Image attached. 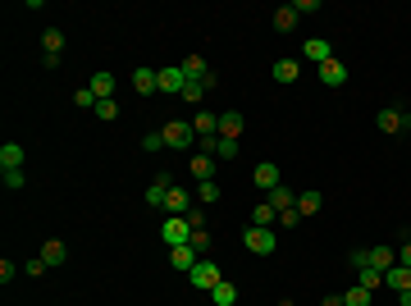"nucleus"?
Instances as JSON below:
<instances>
[{
	"mask_svg": "<svg viewBox=\"0 0 411 306\" xmlns=\"http://www.w3.org/2000/svg\"><path fill=\"white\" fill-rule=\"evenodd\" d=\"M165 146H174V151H187L192 146V137H196V128H192V119H165Z\"/></svg>",
	"mask_w": 411,
	"mask_h": 306,
	"instance_id": "obj_2",
	"label": "nucleus"
},
{
	"mask_svg": "<svg viewBox=\"0 0 411 306\" xmlns=\"http://www.w3.org/2000/svg\"><path fill=\"white\" fill-rule=\"evenodd\" d=\"M192 247L206 252V247H210V229H192Z\"/></svg>",
	"mask_w": 411,
	"mask_h": 306,
	"instance_id": "obj_41",
	"label": "nucleus"
},
{
	"mask_svg": "<svg viewBox=\"0 0 411 306\" xmlns=\"http://www.w3.org/2000/svg\"><path fill=\"white\" fill-rule=\"evenodd\" d=\"M242 128H247V119H242L238 110H224V114H219V137L238 142V137H242Z\"/></svg>",
	"mask_w": 411,
	"mask_h": 306,
	"instance_id": "obj_11",
	"label": "nucleus"
},
{
	"mask_svg": "<svg viewBox=\"0 0 411 306\" xmlns=\"http://www.w3.org/2000/svg\"><path fill=\"white\" fill-rule=\"evenodd\" d=\"M279 224H283V229H297V224H302V215H297V206H292V210H283V215H279Z\"/></svg>",
	"mask_w": 411,
	"mask_h": 306,
	"instance_id": "obj_43",
	"label": "nucleus"
},
{
	"mask_svg": "<svg viewBox=\"0 0 411 306\" xmlns=\"http://www.w3.org/2000/svg\"><path fill=\"white\" fill-rule=\"evenodd\" d=\"M251 183H256V187H260V192H265V197H270L274 187H279V183H283V174H279V164H274V160H260V164H256V169H251Z\"/></svg>",
	"mask_w": 411,
	"mask_h": 306,
	"instance_id": "obj_6",
	"label": "nucleus"
},
{
	"mask_svg": "<svg viewBox=\"0 0 411 306\" xmlns=\"http://www.w3.org/2000/svg\"><path fill=\"white\" fill-rule=\"evenodd\" d=\"M160 238H165V247H183V242H192V224L183 215H165Z\"/></svg>",
	"mask_w": 411,
	"mask_h": 306,
	"instance_id": "obj_5",
	"label": "nucleus"
},
{
	"mask_svg": "<svg viewBox=\"0 0 411 306\" xmlns=\"http://www.w3.org/2000/svg\"><path fill=\"white\" fill-rule=\"evenodd\" d=\"M398 265L411 270V233H402V242H398Z\"/></svg>",
	"mask_w": 411,
	"mask_h": 306,
	"instance_id": "obj_37",
	"label": "nucleus"
},
{
	"mask_svg": "<svg viewBox=\"0 0 411 306\" xmlns=\"http://www.w3.org/2000/svg\"><path fill=\"white\" fill-rule=\"evenodd\" d=\"M274 28H279V33H292V28H297V10H292V5H279V10H274Z\"/></svg>",
	"mask_w": 411,
	"mask_h": 306,
	"instance_id": "obj_29",
	"label": "nucleus"
},
{
	"mask_svg": "<svg viewBox=\"0 0 411 306\" xmlns=\"http://www.w3.org/2000/svg\"><path fill=\"white\" fill-rule=\"evenodd\" d=\"M251 224H260V229H274V224H279V210H274L270 201H256V206H251Z\"/></svg>",
	"mask_w": 411,
	"mask_h": 306,
	"instance_id": "obj_22",
	"label": "nucleus"
},
{
	"mask_svg": "<svg viewBox=\"0 0 411 306\" xmlns=\"http://www.w3.org/2000/svg\"><path fill=\"white\" fill-rule=\"evenodd\" d=\"M74 105L78 110H97V92H92V87H78L74 92Z\"/></svg>",
	"mask_w": 411,
	"mask_h": 306,
	"instance_id": "obj_35",
	"label": "nucleus"
},
{
	"mask_svg": "<svg viewBox=\"0 0 411 306\" xmlns=\"http://www.w3.org/2000/svg\"><path fill=\"white\" fill-rule=\"evenodd\" d=\"M0 178H5V187H10V192H19V187L28 183V174H23V169H0Z\"/></svg>",
	"mask_w": 411,
	"mask_h": 306,
	"instance_id": "obj_34",
	"label": "nucleus"
},
{
	"mask_svg": "<svg viewBox=\"0 0 411 306\" xmlns=\"http://www.w3.org/2000/svg\"><path fill=\"white\" fill-rule=\"evenodd\" d=\"M133 92L137 96H151V92H160V78H156V69H133Z\"/></svg>",
	"mask_w": 411,
	"mask_h": 306,
	"instance_id": "obj_12",
	"label": "nucleus"
},
{
	"mask_svg": "<svg viewBox=\"0 0 411 306\" xmlns=\"http://www.w3.org/2000/svg\"><path fill=\"white\" fill-rule=\"evenodd\" d=\"M92 92H97V101H115V74L101 69V74L92 78Z\"/></svg>",
	"mask_w": 411,
	"mask_h": 306,
	"instance_id": "obj_25",
	"label": "nucleus"
},
{
	"mask_svg": "<svg viewBox=\"0 0 411 306\" xmlns=\"http://www.w3.org/2000/svg\"><path fill=\"white\" fill-rule=\"evenodd\" d=\"M343 306H375V293H370V288H361V284H352L343 293Z\"/></svg>",
	"mask_w": 411,
	"mask_h": 306,
	"instance_id": "obj_28",
	"label": "nucleus"
},
{
	"mask_svg": "<svg viewBox=\"0 0 411 306\" xmlns=\"http://www.w3.org/2000/svg\"><path fill=\"white\" fill-rule=\"evenodd\" d=\"M196 261H201V252H196L192 242H183V247H169V265H174V270H187V274H192Z\"/></svg>",
	"mask_w": 411,
	"mask_h": 306,
	"instance_id": "obj_10",
	"label": "nucleus"
},
{
	"mask_svg": "<svg viewBox=\"0 0 411 306\" xmlns=\"http://www.w3.org/2000/svg\"><path fill=\"white\" fill-rule=\"evenodd\" d=\"M292 10L297 14H320V0H292Z\"/></svg>",
	"mask_w": 411,
	"mask_h": 306,
	"instance_id": "obj_42",
	"label": "nucleus"
},
{
	"mask_svg": "<svg viewBox=\"0 0 411 306\" xmlns=\"http://www.w3.org/2000/svg\"><path fill=\"white\" fill-rule=\"evenodd\" d=\"M187 224H192V229H206V210H196V206H192V215H187Z\"/></svg>",
	"mask_w": 411,
	"mask_h": 306,
	"instance_id": "obj_44",
	"label": "nucleus"
},
{
	"mask_svg": "<svg viewBox=\"0 0 411 306\" xmlns=\"http://www.w3.org/2000/svg\"><path fill=\"white\" fill-rule=\"evenodd\" d=\"M0 169H23V146L19 142H5V146H0Z\"/></svg>",
	"mask_w": 411,
	"mask_h": 306,
	"instance_id": "obj_26",
	"label": "nucleus"
},
{
	"mask_svg": "<svg viewBox=\"0 0 411 306\" xmlns=\"http://www.w3.org/2000/svg\"><path fill=\"white\" fill-rule=\"evenodd\" d=\"M265 201H270V206H274V210L283 215V210H292V206H297V192H292L288 183H279V187H274V192H270Z\"/></svg>",
	"mask_w": 411,
	"mask_h": 306,
	"instance_id": "obj_21",
	"label": "nucleus"
},
{
	"mask_svg": "<svg viewBox=\"0 0 411 306\" xmlns=\"http://www.w3.org/2000/svg\"><path fill=\"white\" fill-rule=\"evenodd\" d=\"M302 55H306V60H311L315 69H320V65H325V60H334V46H329L325 37H311V42L302 46Z\"/></svg>",
	"mask_w": 411,
	"mask_h": 306,
	"instance_id": "obj_14",
	"label": "nucleus"
},
{
	"mask_svg": "<svg viewBox=\"0 0 411 306\" xmlns=\"http://www.w3.org/2000/svg\"><path fill=\"white\" fill-rule=\"evenodd\" d=\"M192 128H196V137H215V133H219V114L196 110V114H192Z\"/></svg>",
	"mask_w": 411,
	"mask_h": 306,
	"instance_id": "obj_19",
	"label": "nucleus"
},
{
	"mask_svg": "<svg viewBox=\"0 0 411 306\" xmlns=\"http://www.w3.org/2000/svg\"><path fill=\"white\" fill-rule=\"evenodd\" d=\"M384 284H389L393 293H407L411 288V270L407 265H393V270H384Z\"/></svg>",
	"mask_w": 411,
	"mask_h": 306,
	"instance_id": "obj_24",
	"label": "nucleus"
},
{
	"mask_svg": "<svg viewBox=\"0 0 411 306\" xmlns=\"http://www.w3.org/2000/svg\"><path fill=\"white\" fill-rule=\"evenodd\" d=\"M37 256H42L46 265H65V261H69V247H65L60 238H46V247H42Z\"/></svg>",
	"mask_w": 411,
	"mask_h": 306,
	"instance_id": "obj_20",
	"label": "nucleus"
},
{
	"mask_svg": "<svg viewBox=\"0 0 411 306\" xmlns=\"http://www.w3.org/2000/svg\"><path fill=\"white\" fill-rule=\"evenodd\" d=\"M375 128L384 133V137H398L402 128H411V114H407V110H398V105H384L375 114Z\"/></svg>",
	"mask_w": 411,
	"mask_h": 306,
	"instance_id": "obj_4",
	"label": "nucleus"
},
{
	"mask_svg": "<svg viewBox=\"0 0 411 306\" xmlns=\"http://www.w3.org/2000/svg\"><path fill=\"white\" fill-rule=\"evenodd\" d=\"M142 151H151V155H156V151H165V133H160V128L146 133V137H142Z\"/></svg>",
	"mask_w": 411,
	"mask_h": 306,
	"instance_id": "obj_36",
	"label": "nucleus"
},
{
	"mask_svg": "<svg viewBox=\"0 0 411 306\" xmlns=\"http://www.w3.org/2000/svg\"><path fill=\"white\" fill-rule=\"evenodd\" d=\"M187 164H192V178H196V183H210V178H215V155L196 151V155H192Z\"/></svg>",
	"mask_w": 411,
	"mask_h": 306,
	"instance_id": "obj_18",
	"label": "nucleus"
},
{
	"mask_svg": "<svg viewBox=\"0 0 411 306\" xmlns=\"http://www.w3.org/2000/svg\"><path fill=\"white\" fill-rule=\"evenodd\" d=\"M14 274H19V265H14V261H10V256H5V261H0V284L10 288V279H14Z\"/></svg>",
	"mask_w": 411,
	"mask_h": 306,
	"instance_id": "obj_39",
	"label": "nucleus"
},
{
	"mask_svg": "<svg viewBox=\"0 0 411 306\" xmlns=\"http://www.w3.org/2000/svg\"><path fill=\"white\" fill-rule=\"evenodd\" d=\"M320 306H343V293H329V297H325Z\"/></svg>",
	"mask_w": 411,
	"mask_h": 306,
	"instance_id": "obj_45",
	"label": "nucleus"
},
{
	"mask_svg": "<svg viewBox=\"0 0 411 306\" xmlns=\"http://www.w3.org/2000/svg\"><path fill=\"white\" fill-rule=\"evenodd\" d=\"M115 114H119L115 101H97V119H115Z\"/></svg>",
	"mask_w": 411,
	"mask_h": 306,
	"instance_id": "obj_40",
	"label": "nucleus"
},
{
	"mask_svg": "<svg viewBox=\"0 0 411 306\" xmlns=\"http://www.w3.org/2000/svg\"><path fill=\"white\" fill-rule=\"evenodd\" d=\"M46 270H51V265H46V261H42V256H33V261L23 265V274H33V279H42V274H46Z\"/></svg>",
	"mask_w": 411,
	"mask_h": 306,
	"instance_id": "obj_38",
	"label": "nucleus"
},
{
	"mask_svg": "<svg viewBox=\"0 0 411 306\" xmlns=\"http://www.w3.org/2000/svg\"><path fill=\"white\" fill-rule=\"evenodd\" d=\"M398 306H411V288H407V293H398Z\"/></svg>",
	"mask_w": 411,
	"mask_h": 306,
	"instance_id": "obj_46",
	"label": "nucleus"
},
{
	"mask_svg": "<svg viewBox=\"0 0 411 306\" xmlns=\"http://www.w3.org/2000/svg\"><path fill=\"white\" fill-rule=\"evenodd\" d=\"M219 284H224V270H219L210 256H201V261L192 265V288H196V293H215Z\"/></svg>",
	"mask_w": 411,
	"mask_h": 306,
	"instance_id": "obj_1",
	"label": "nucleus"
},
{
	"mask_svg": "<svg viewBox=\"0 0 411 306\" xmlns=\"http://www.w3.org/2000/svg\"><path fill=\"white\" fill-rule=\"evenodd\" d=\"M165 215H183V219H187V215H192V192L174 183L169 197H165Z\"/></svg>",
	"mask_w": 411,
	"mask_h": 306,
	"instance_id": "obj_8",
	"label": "nucleus"
},
{
	"mask_svg": "<svg viewBox=\"0 0 411 306\" xmlns=\"http://www.w3.org/2000/svg\"><path fill=\"white\" fill-rule=\"evenodd\" d=\"M65 51V28H46L42 33V55H60Z\"/></svg>",
	"mask_w": 411,
	"mask_h": 306,
	"instance_id": "obj_27",
	"label": "nucleus"
},
{
	"mask_svg": "<svg viewBox=\"0 0 411 306\" xmlns=\"http://www.w3.org/2000/svg\"><path fill=\"white\" fill-rule=\"evenodd\" d=\"M366 265L370 270H393V265H398V247H370Z\"/></svg>",
	"mask_w": 411,
	"mask_h": 306,
	"instance_id": "obj_17",
	"label": "nucleus"
},
{
	"mask_svg": "<svg viewBox=\"0 0 411 306\" xmlns=\"http://www.w3.org/2000/svg\"><path fill=\"white\" fill-rule=\"evenodd\" d=\"M315 78H320L325 87H343V83H347V65H343V60L334 55V60H325V65L315 69Z\"/></svg>",
	"mask_w": 411,
	"mask_h": 306,
	"instance_id": "obj_9",
	"label": "nucleus"
},
{
	"mask_svg": "<svg viewBox=\"0 0 411 306\" xmlns=\"http://www.w3.org/2000/svg\"><path fill=\"white\" fill-rule=\"evenodd\" d=\"M279 306H297V302H292V297H279Z\"/></svg>",
	"mask_w": 411,
	"mask_h": 306,
	"instance_id": "obj_47",
	"label": "nucleus"
},
{
	"mask_svg": "<svg viewBox=\"0 0 411 306\" xmlns=\"http://www.w3.org/2000/svg\"><path fill=\"white\" fill-rule=\"evenodd\" d=\"M183 74L187 78H210V65H206L201 55H187V60H183Z\"/></svg>",
	"mask_w": 411,
	"mask_h": 306,
	"instance_id": "obj_31",
	"label": "nucleus"
},
{
	"mask_svg": "<svg viewBox=\"0 0 411 306\" xmlns=\"http://www.w3.org/2000/svg\"><path fill=\"white\" fill-rule=\"evenodd\" d=\"M357 284L375 293V288H384V270H370V265H361V270H357Z\"/></svg>",
	"mask_w": 411,
	"mask_h": 306,
	"instance_id": "obj_30",
	"label": "nucleus"
},
{
	"mask_svg": "<svg viewBox=\"0 0 411 306\" xmlns=\"http://www.w3.org/2000/svg\"><path fill=\"white\" fill-rule=\"evenodd\" d=\"M196 201H201V206H215L219 201V183L215 178H210V183H196Z\"/></svg>",
	"mask_w": 411,
	"mask_h": 306,
	"instance_id": "obj_33",
	"label": "nucleus"
},
{
	"mask_svg": "<svg viewBox=\"0 0 411 306\" xmlns=\"http://www.w3.org/2000/svg\"><path fill=\"white\" fill-rule=\"evenodd\" d=\"M320 210H325V192H297V215L302 219H311V215H320Z\"/></svg>",
	"mask_w": 411,
	"mask_h": 306,
	"instance_id": "obj_16",
	"label": "nucleus"
},
{
	"mask_svg": "<svg viewBox=\"0 0 411 306\" xmlns=\"http://www.w3.org/2000/svg\"><path fill=\"white\" fill-rule=\"evenodd\" d=\"M169 187H174V178H169V174H156V183L146 187V206H151V210H165V197H169Z\"/></svg>",
	"mask_w": 411,
	"mask_h": 306,
	"instance_id": "obj_13",
	"label": "nucleus"
},
{
	"mask_svg": "<svg viewBox=\"0 0 411 306\" xmlns=\"http://www.w3.org/2000/svg\"><path fill=\"white\" fill-rule=\"evenodd\" d=\"M242 247H247L251 256H274L279 238H274V229H260V224H251V229L242 233Z\"/></svg>",
	"mask_w": 411,
	"mask_h": 306,
	"instance_id": "obj_3",
	"label": "nucleus"
},
{
	"mask_svg": "<svg viewBox=\"0 0 411 306\" xmlns=\"http://www.w3.org/2000/svg\"><path fill=\"white\" fill-rule=\"evenodd\" d=\"M210 302H215V306H233V302H238V288H233V284L224 279V284H219L215 293H210Z\"/></svg>",
	"mask_w": 411,
	"mask_h": 306,
	"instance_id": "obj_32",
	"label": "nucleus"
},
{
	"mask_svg": "<svg viewBox=\"0 0 411 306\" xmlns=\"http://www.w3.org/2000/svg\"><path fill=\"white\" fill-rule=\"evenodd\" d=\"M274 83H297V78H302V65H297V60H274Z\"/></svg>",
	"mask_w": 411,
	"mask_h": 306,
	"instance_id": "obj_23",
	"label": "nucleus"
},
{
	"mask_svg": "<svg viewBox=\"0 0 411 306\" xmlns=\"http://www.w3.org/2000/svg\"><path fill=\"white\" fill-rule=\"evenodd\" d=\"M156 78H160V92H174V96H183V87H187L183 65H165V69H156Z\"/></svg>",
	"mask_w": 411,
	"mask_h": 306,
	"instance_id": "obj_7",
	"label": "nucleus"
},
{
	"mask_svg": "<svg viewBox=\"0 0 411 306\" xmlns=\"http://www.w3.org/2000/svg\"><path fill=\"white\" fill-rule=\"evenodd\" d=\"M210 87H215V74H210V78H187L183 101H187V105H201V101H206V92H210Z\"/></svg>",
	"mask_w": 411,
	"mask_h": 306,
	"instance_id": "obj_15",
	"label": "nucleus"
}]
</instances>
